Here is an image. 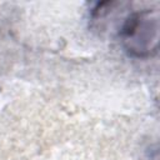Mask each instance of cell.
I'll return each mask as SVG.
<instances>
[{
  "label": "cell",
  "instance_id": "1",
  "mask_svg": "<svg viewBox=\"0 0 160 160\" xmlns=\"http://www.w3.org/2000/svg\"><path fill=\"white\" fill-rule=\"evenodd\" d=\"M159 12L156 10H144L130 15L120 30V38L129 54L145 58L151 56L158 50Z\"/></svg>",
  "mask_w": 160,
  "mask_h": 160
}]
</instances>
